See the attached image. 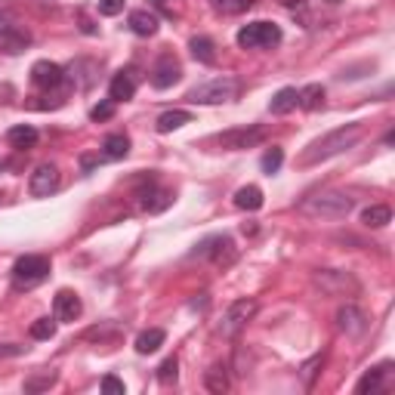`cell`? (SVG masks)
<instances>
[{"instance_id":"cell-2","label":"cell","mask_w":395,"mask_h":395,"mask_svg":"<svg viewBox=\"0 0 395 395\" xmlns=\"http://www.w3.org/2000/svg\"><path fill=\"white\" fill-rule=\"evenodd\" d=\"M300 210L306 216H315V220H346L352 210V198L343 192H321V195L306 198Z\"/></svg>"},{"instance_id":"cell-4","label":"cell","mask_w":395,"mask_h":395,"mask_svg":"<svg viewBox=\"0 0 395 395\" xmlns=\"http://www.w3.org/2000/svg\"><path fill=\"white\" fill-rule=\"evenodd\" d=\"M238 46L241 50H262V46H275L281 43V28L275 22H250L238 31Z\"/></svg>"},{"instance_id":"cell-29","label":"cell","mask_w":395,"mask_h":395,"mask_svg":"<svg viewBox=\"0 0 395 395\" xmlns=\"http://www.w3.org/2000/svg\"><path fill=\"white\" fill-rule=\"evenodd\" d=\"M207 389L210 392H226L229 389V377H226V368L222 365H213L207 370Z\"/></svg>"},{"instance_id":"cell-20","label":"cell","mask_w":395,"mask_h":395,"mask_svg":"<svg viewBox=\"0 0 395 395\" xmlns=\"http://www.w3.org/2000/svg\"><path fill=\"white\" fill-rule=\"evenodd\" d=\"M235 207L238 210H260L262 207V189L260 185H244L235 192Z\"/></svg>"},{"instance_id":"cell-11","label":"cell","mask_w":395,"mask_h":395,"mask_svg":"<svg viewBox=\"0 0 395 395\" xmlns=\"http://www.w3.org/2000/svg\"><path fill=\"white\" fill-rule=\"evenodd\" d=\"M337 328L343 330L346 337H361L365 334V328H368V319H365V312H361L359 306L346 303V306L337 309Z\"/></svg>"},{"instance_id":"cell-23","label":"cell","mask_w":395,"mask_h":395,"mask_svg":"<svg viewBox=\"0 0 395 395\" xmlns=\"http://www.w3.org/2000/svg\"><path fill=\"white\" fill-rule=\"evenodd\" d=\"M185 123H192V114L182 112V108H173V112H164L158 118V133H173V130L185 127Z\"/></svg>"},{"instance_id":"cell-35","label":"cell","mask_w":395,"mask_h":395,"mask_svg":"<svg viewBox=\"0 0 395 395\" xmlns=\"http://www.w3.org/2000/svg\"><path fill=\"white\" fill-rule=\"evenodd\" d=\"M250 6H253V0H216V10H222L229 15L244 13V10H250Z\"/></svg>"},{"instance_id":"cell-40","label":"cell","mask_w":395,"mask_h":395,"mask_svg":"<svg viewBox=\"0 0 395 395\" xmlns=\"http://www.w3.org/2000/svg\"><path fill=\"white\" fill-rule=\"evenodd\" d=\"M330 4H337V0H330Z\"/></svg>"},{"instance_id":"cell-6","label":"cell","mask_w":395,"mask_h":395,"mask_svg":"<svg viewBox=\"0 0 395 395\" xmlns=\"http://www.w3.org/2000/svg\"><path fill=\"white\" fill-rule=\"evenodd\" d=\"M257 315V303L253 300H238V303H232L226 309V315H222V324H220V334L222 337H238L241 330L247 328V321Z\"/></svg>"},{"instance_id":"cell-12","label":"cell","mask_w":395,"mask_h":395,"mask_svg":"<svg viewBox=\"0 0 395 395\" xmlns=\"http://www.w3.org/2000/svg\"><path fill=\"white\" fill-rule=\"evenodd\" d=\"M180 77H182V68H180V62L170 56V53L154 62V68H152V83H154L158 90H170L176 81H180Z\"/></svg>"},{"instance_id":"cell-19","label":"cell","mask_w":395,"mask_h":395,"mask_svg":"<svg viewBox=\"0 0 395 395\" xmlns=\"http://www.w3.org/2000/svg\"><path fill=\"white\" fill-rule=\"evenodd\" d=\"M164 340H167V334H164L161 328L142 330V334L136 337V352H139V355H152V352H158L161 346H164Z\"/></svg>"},{"instance_id":"cell-32","label":"cell","mask_w":395,"mask_h":395,"mask_svg":"<svg viewBox=\"0 0 395 395\" xmlns=\"http://www.w3.org/2000/svg\"><path fill=\"white\" fill-rule=\"evenodd\" d=\"M176 374H180V361H176V355H170V359L161 361V368H158V380L161 383H173L176 380Z\"/></svg>"},{"instance_id":"cell-8","label":"cell","mask_w":395,"mask_h":395,"mask_svg":"<svg viewBox=\"0 0 395 395\" xmlns=\"http://www.w3.org/2000/svg\"><path fill=\"white\" fill-rule=\"evenodd\" d=\"M192 257L195 260H213L216 266H229V262L235 260V241L226 235H213V238H207V241H201L195 250H192Z\"/></svg>"},{"instance_id":"cell-34","label":"cell","mask_w":395,"mask_h":395,"mask_svg":"<svg viewBox=\"0 0 395 395\" xmlns=\"http://www.w3.org/2000/svg\"><path fill=\"white\" fill-rule=\"evenodd\" d=\"M114 118V102L108 99V102H99V105H93L90 108V121H96V123H102V121H112Z\"/></svg>"},{"instance_id":"cell-22","label":"cell","mask_w":395,"mask_h":395,"mask_svg":"<svg viewBox=\"0 0 395 395\" xmlns=\"http://www.w3.org/2000/svg\"><path fill=\"white\" fill-rule=\"evenodd\" d=\"M297 102H300L297 90H293V87H284V90H278L275 96H272V102H269V112H272V114H288V112H293V108H297Z\"/></svg>"},{"instance_id":"cell-7","label":"cell","mask_w":395,"mask_h":395,"mask_svg":"<svg viewBox=\"0 0 395 395\" xmlns=\"http://www.w3.org/2000/svg\"><path fill=\"white\" fill-rule=\"evenodd\" d=\"M262 139H266V127H257V123H250V127L226 130V133L216 136V142H220L226 152H241V149H253V145H260Z\"/></svg>"},{"instance_id":"cell-17","label":"cell","mask_w":395,"mask_h":395,"mask_svg":"<svg viewBox=\"0 0 395 395\" xmlns=\"http://www.w3.org/2000/svg\"><path fill=\"white\" fill-rule=\"evenodd\" d=\"M127 25L139 37H152V34H158V15L149 13V10H133L127 19Z\"/></svg>"},{"instance_id":"cell-39","label":"cell","mask_w":395,"mask_h":395,"mask_svg":"<svg viewBox=\"0 0 395 395\" xmlns=\"http://www.w3.org/2000/svg\"><path fill=\"white\" fill-rule=\"evenodd\" d=\"M96 161H99L96 154H83V158H81V167H83V173H90V170L96 167Z\"/></svg>"},{"instance_id":"cell-30","label":"cell","mask_w":395,"mask_h":395,"mask_svg":"<svg viewBox=\"0 0 395 395\" xmlns=\"http://www.w3.org/2000/svg\"><path fill=\"white\" fill-rule=\"evenodd\" d=\"M56 383V370H41L37 377L25 380V392H41V389H50Z\"/></svg>"},{"instance_id":"cell-31","label":"cell","mask_w":395,"mask_h":395,"mask_svg":"<svg viewBox=\"0 0 395 395\" xmlns=\"http://www.w3.org/2000/svg\"><path fill=\"white\" fill-rule=\"evenodd\" d=\"M281 164H284V152L281 149H269L266 154H262V161H260V167H262V173H278L281 170Z\"/></svg>"},{"instance_id":"cell-1","label":"cell","mask_w":395,"mask_h":395,"mask_svg":"<svg viewBox=\"0 0 395 395\" xmlns=\"http://www.w3.org/2000/svg\"><path fill=\"white\" fill-rule=\"evenodd\" d=\"M361 136H365V123H346V127L334 130V133L315 139V142L303 152L300 164L309 167V164H321V161H328V158H337V154H343L346 149H352Z\"/></svg>"},{"instance_id":"cell-10","label":"cell","mask_w":395,"mask_h":395,"mask_svg":"<svg viewBox=\"0 0 395 395\" xmlns=\"http://www.w3.org/2000/svg\"><path fill=\"white\" fill-rule=\"evenodd\" d=\"M62 81H65V72H62L56 62L41 59V62H34V65H31V83H34V87L53 90V87H59Z\"/></svg>"},{"instance_id":"cell-5","label":"cell","mask_w":395,"mask_h":395,"mask_svg":"<svg viewBox=\"0 0 395 395\" xmlns=\"http://www.w3.org/2000/svg\"><path fill=\"white\" fill-rule=\"evenodd\" d=\"M46 275H50V260L37 257V253H28V257L15 260V266H13V284L15 288H25V290L41 284Z\"/></svg>"},{"instance_id":"cell-9","label":"cell","mask_w":395,"mask_h":395,"mask_svg":"<svg viewBox=\"0 0 395 395\" xmlns=\"http://www.w3.org/2000/svg\"><path fill=\"white\" fill-rule=\"evenodd\" d=\"M56 189H59V167L56 164H41L34 173H31L28 192L34 198H46V195H53Z\"/></svg>"},{"instance_id":"cell-33","label":"cell","mask_w":395,"mask_h":395,"mask_svg":"<svg viewBox=\"0 0 395 395\" xmlns=\"http://www.w3.org/2000/svg\"><path fill=\"white\" fill-rule=\"evenodd\" d=\"M31 337H34V340H53V337H56V321L37 319L34 324H31Z\"/></svg>"},{"instance_id":"cell-15","label":"cell","mask_w":395,"mask_h":395,"mask_svg":"<svg viewBox=\"0 0 395 395\" xmlns=\"http://www.w3.org/2000/svg\"><path fill=\"white\" fill-rule=\"evenodd\" d=\"M170 201H173V195H170L167 189H158V185H152V182H149V189L139 192V207H142V210H149V213L167 210Z\"/></svg>"},{"instance_id":"cell-14","label":"cell","mask_w":395,"mask_h":395,"mask_svg":"<svg viewBox=\"0 0 395 395\" xmlns=\"http://www.w3.org/2000/svg\"><path fill=\"white\" fill-rule=\"evenodd\" d=\"M315 281L321 284V290L334 293V297H343L346 290H349V293H359V284H355L346 272H319V275H315Z\"/></svg>"},{"instance_id":"cell-13","label":"cell","mask_w":395,"mask_h":395,"mask_svg":"<svg viewBox=\"0 0 395 395\" xmlns=\"http://www.w3.org/2000/svg\"><path fill=\"white\" fill-rule=\"evenodd\" d=\"M53 312H56L59 321H77V319H81V312H83V303H81V297H77V293L59 290L56 300H53Z\"/></svg>"},{"instance_id":"cell-27","label":"cell","mask_w":395,"mask_h":395,"mask_svg":"<svg viewBox=\"0 0 395 395\" xmlns=\"http://www.w3.org/2000/svg\"><path fill=\"white\" fill-rule=\"evenodd\" d=\"M361 222H365L368 229H383L386 222H392V210L386 204H374L361 213Z\"/></svg>"},{"instance_id":"cell-36","label":"cell","mask_w":395,"mask_h":395,"mask_svg":"<svg viewBox=\"0 0 395 395\" xmlns=\"http://www.w3.org/2000/svg\"><path fill=\"white\" fill-rule=\"evenodd\" d=\"M102 392L105 395H123L127 386H123V380H118L114 374H108V377H102Z\"/></svg>"},{"instance_id":"cell-38","label":"cell","mask_w":395,"mask_h":395,"mask_svg":"<svg viewBox=\"0 0 395 395\" xmlns=\"http://www.w3.org/2000/svg\"><path fill=\"white\" fill-rule=\"evenodd\" d=\"M99 13H102V15L123 13V0H99Z\"/></svg>"},{"instance_id":"cell-16","label":"cell","mask_w":395,"mask_h":395,"mask_svg":"<svg viewBox=\"0 0 395 395\" xmlns=\"http://www.w3.org/2000/svg\"><path fill=\"white\" fill-rule=\"evenodd\" d=\"M28 43H31V34L25 28H19V25H4L0 28V46H4L6 53H22Z\"/></svg>"},{"instance_id":"cell-18","label":"cell","mask_w":395,"mask_h":395,"mask_svg":"<svg viewBox=\"0 0 395 395\" xmlns=\"http://www.w3.org/2000/svg\"><path fill=\"white\" fill-rule=\"evenodd\" d=\"M136 93V83L130 74H114L112 77V87H108V96H112V102H127V99H133Z\"/></svg>"},{"instance_id":"cell-26","label":"cell","mask_w":395,"mask_h":395,"mask_svg":"<svg viewBox=\"0 0 395 395\" xmlns=\"http://www.w3.org/2000/svg\"><path fill=\"white\" fill-rule=\"evenodd\" d=\"M6 139H10V145H15V149H31L37 142V130L28 127V123H19V127H10Z\"/></svg>"},{"instance_id":"cell-28","label":"cell","mask_w":395,"mask_h":395,"mask_svg":"<svg viewBox=\"0 0 395 395\" xmlns=\"http://www.w3.org/2000/svg\"><path fill=\"white\" fill-rule=\"evenodd\" d=\"M386 370H389V365L370 368L368 374L359 380V386H355V389H359V392H380V389H383V377H386Z\"/></svg>"},{"instance_id":"cell-21","label":"cell","mask_w":395,"mask_h":395,"mask_svg":"<svg viewBox=\"0 0 395 395\" xmlns=\"http://www.w3.org/2000/svg\"><path fill=\"white\" fill-rule=\"evenodd\" d=\"M102 154L108 161H121V158H127L130 154V139L123 136V133H112V136H105V142H102Z\"/></svg>"},{"instance_id":"cell-3","label":"cell","mask_w":395,"mask_h":395,"mask_svg":"<svg viewBox=\"0 0 395 395\" xmlns=\"http://www.w3.org/2000/svg\"><path fill=\"white\" fill-rule=\"evenodd\" d=\"M235 96H238V81L235 77H213V81L198 83V87L189 93V102H195V105H222V102H232Z\"/></svg>"},{"instance_id":"cell-24","label":"cell","mask_w":395,"mask_h":395,"mask_svg":"<svg viewBox=\"0 0 395 395\" xmlns=\"http://www.w3.org/2000/svg\"><path fill=\"white\" fill-rule=\"evenodd\" d=\"M189 50H192V56H195L198 62H204V65H213L216 62V43L210 41V37H192Z\"/></svg>"},{"instance_id":"cell-37","label":"cell","mask_w":395,"mask_h":395,"mask_svg":"<svg viewBox=\"0 0 395 395\" xmlns=\"http://www.w3.org/2000/svg\"><path fill=\"white\" fill-rule=\"evenodd\" d=\"M321 361H324V355H315L312 361H306V365H303V383H306V386H312V383H315V374H319Z\"/></svg>"},{"instance_id":"cell-25","label":"cell","mask_w":395,"mask_h":395,"mask_svg":"<svg viewBox=\"0 0 395 395\" xmlns=\"http://www.w3.org/2000/svg\"><path fill=\"white\" fill-rule=\"evenodd\" d=\"M297 96H300L297 105L306 108V112H315V108L324 105V87H321V83H309V87L297 90Z\"/></svg>"}]
</instances>
